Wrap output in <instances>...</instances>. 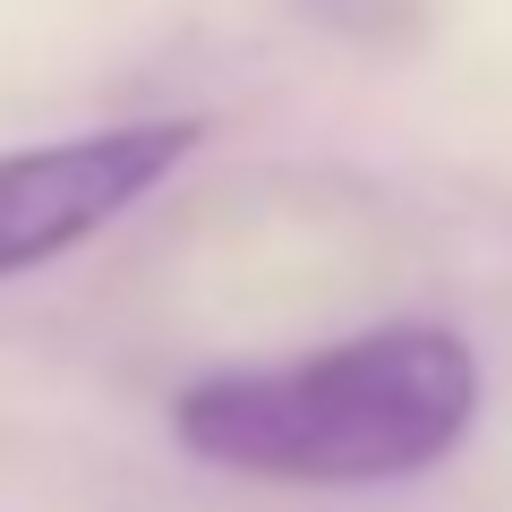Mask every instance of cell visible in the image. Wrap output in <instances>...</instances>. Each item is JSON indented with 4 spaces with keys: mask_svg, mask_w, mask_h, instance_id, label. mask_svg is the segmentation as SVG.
I'll return each instance as SVG.
<instances>
[{
    "mask_svg": "<svg viewBox=\"0 0 512 512\" xmlns=\"http://www.w3.org/2000/svg\"><path fill=\"white\" fill-rule=\"evenodd\" d=\"M478 350L453 325H367L274 367H222L171 402L197 461L265 487H402L470 444Z\"/></svg>",
    "mask_w": 512,
    "mask_h": 512,
    "instance_id": "cell-1",
    "label": "cell"
},
{
    "mask_svg": "<svg viewBox=\"0 0 512 512\" xmlns=\"http://www.w3.org/2000/svg\"><path fill=\"white\" fill-rule=\"evenodd\" d=\"M197 146H205V120H120V128H86V137L0 154V282L103 239Z\"/></svg>",
    "mask_w": 512,
    "mask_h": 512,
    "instance_id": "cell-2",
    "label": "cell"
},
{
    "mask_svg": "<svg viewBox=\"0 0 512 512\" xmlns=\"http://www.w3.org/2000/svg\"><path fill=\"white\" fill-rule=\"evenodd\" d=\"M325 26H342V35H376V26H402L410 0H308Z\"/></svg>",
    "mask_w": 512,
    "mask_h": 512,
    "instance_id": "cell-3",
    "label": "cell"
}]
</instances>
